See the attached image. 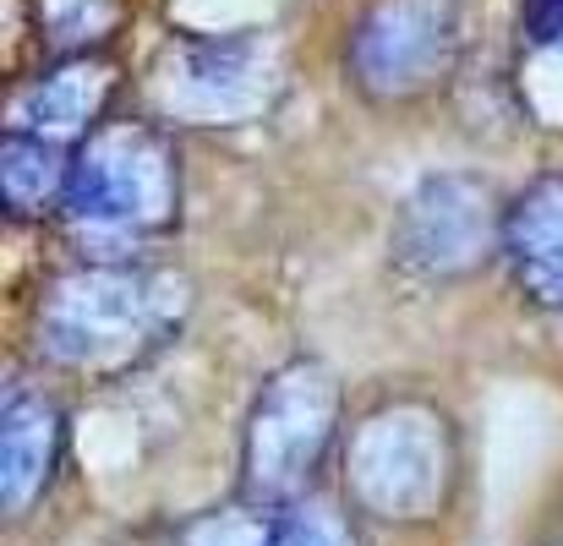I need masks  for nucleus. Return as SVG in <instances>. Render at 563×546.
<instances>
[{"mask_svg": "<svg viewBox=\"0 0 563 546\" xmlns=\"http://www.w3.org/2000/svg\"><path fill=\"white\" fill-rule=\"evenodd\" d=\"M334 437V388L318 366H290L268 382L246 432V481L263 498L301 487Z\"/></svg>", "mask_w": 563, "mask_h": 546, "instance_id": "4", "label": "nucleus"}, {"mask_svg": "<svg viewBox=\"0 0 563 546\" xmlns=\"http://www.w3.org/2000/svg\"><path fill=\"white\" fill-rule=\"evenodd\" d=\"M187 546H351L318 509H230L191 531Z\"/></svg>", "mask_w": 563, "mask_h": 546, "instance_id": "9", "label": "nucleus"}, {"mask_svg": "<svg viewBox=\"0 0 563 546\" xmlns=\"http://www.w3.org/2000/svg\"><path fill=\"white\" fill-rule=\"evenodd\" d=\"M454 49V16L443 0H377L356 27V77L373 93H410Z\"/></svg>", "mask_w": 563, "mask_h": 546, "instance_id": "5", "label": "nucleus"}, {"mask_svg": "<svg viewBox=\"0 0 563 546\" xmlns=\"http://www.w3.org/2000/svg\"><path fill=\"white\" fill-rule=\"evenodd\" d=\"M159 328H165V307H159V290L148 279H132V274H71L44 301L38 339H44V350L55 361L93 366L143 350Z\"/></svg>", "mask_w": 563, "mask_h": 546, "instance_id": "1", "label": "nucleus"}, {"mask_svg": "<svg viewBox=\"0 0 563 546\" xmlns=\"http://www.w3.org/2000/svg\"><path fill=\"white\" fill-rule=\"evenodd\" d=\"M504 241H509L520 285L542 307H563V176L537 181L509 208Z\"/></svg>", "mask_w": 563, "mask_h": 546, "instance_id": "8", "label": "nucleus"}, {"mask_svg": "<svg viewBox=\"0 0 563 546\" xmlns=\"http://www.w3.org/2000/svg\"><path fill=\"white\" fill-rule=\"evenodd\" d=\"M449 481V443L427 410L373 415L351 443V487L383 520H421Z\"/></svg>", "mask_w": 563, "mask_h": 546, "instance_id": "3", "label": "nucleus"}, {"mask_svg": "<svg viewBox=\"0 0 563 546\" xmlns=\"http://www.w3.org/2000/svg\"><path fill=\"white\" fill-rule=\"evenodd\" d=\"M487 252V202L465 181L421 186L399 213V257L421 274H460Z\"/></svg>", "mask_w": 563, "mask_h": 546, "instance_id": "6", "label": "nucleus"}, {"mask_svg": "<svg viewBox=\"0 0 563 546\" xmlns=\"http://www.w3.org/2000/svg\"><path fill=\"white\" fill-rule=\"evenodd\" d=\"M104 71L99 66H66V71H55V77H44L33 93H27V132H38V137H49V143H60V137H77L88 121H93V110H99V99H104Z\"/></svg>", "mask_w": 563, "mask_h": 546, "instance_id": "10", "label": "nucleus"}, {"mask_svg": "<svg viewBox=\"0 0 563 546\" xmlns=\"http://www.w3.org/2000/svg\"><path fill=\"white\" fill-rule=\"evenodd\" d=\"M60 454V415L38 388H16L5 393V448H0V476H5V514H27L33 498L44 492L49 470Z\"/></svg>", "mask_w": 563, "mask_h": 546, "instance_id": "7", "label": "nucleus"}, {"mask_svg": "<svg viewBox=\"0 0 563 546\" xmlns=\"http://www.w3.org/2000/svg\"><path fill=\"white\" fill-rule=\"evenodd\" d=\"M170 154L143 126H110L82 143V154L66 165L60 208L82 224H159L170 213Z\"/></svg>", "mask_w": 563, "mask_h": 546, "instance_id": "2", "label": "nucleus"}, {"mask_svg": "<svg viewBox=\"0 0 563 546\" xmlns=\"http://www.w3.org/2000/svg\"><path fill=\"white\" fill-rule=\"evenodd\" d=\"M526 27L537 44H563V0H526Z\"/></svg>", "mask_w": 563, "mask_h": 546, "instance_id": "12", "label": "nucleus"}, {"mask_svg": "<svg viewBox=\"0 0 563 546\" xmlns=\"http://www.w3.org/2000/svg\"><path fill=\"white\" fill-rule=\"evenodd\" d=\"M60 186H66V170H60L49 137L11 126V132H5V202H11V213L38 208V202H44L49 191H60Z\"/></svg>", "mask_w": 563, "mask_h": 546, "instance_id": "11", "label": "nucleus"}]
</instances>
